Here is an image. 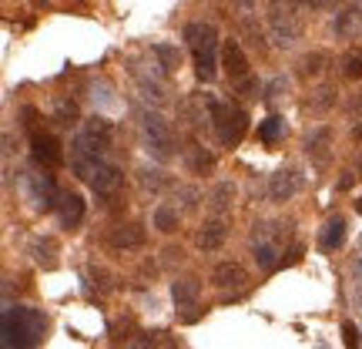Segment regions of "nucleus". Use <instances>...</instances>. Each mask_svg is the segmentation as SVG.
<instances>
[{
    "label": "nucleus",
    "instance_id": "4be33fe9",
    "mask_svg": "<svg viewBox=\"0 0 362 349\" xmlns=\"http://www.w3.org/2000/svg\"><path fill=\"white\" fill-rule=\"evenodd\" d=\"M151 51H155V57L161 61V74H171V71H175V67L181 64L178 47H171V44H155Z\"/></svg>",
    "mask_w": 362,
    "mask_h": 349
},
{
    "label": "nucleus",
    "instance_id": "ddd939ff",
    "mask_svg": "<svg viewBox=\"0 0 362 349\" xmlns=\"http://www.w3.org/2000/svg\"><path fill=\"white\" fill-rule=\"evenodd\" d=\"M121 181H124V175H121V168L117 165H107V161H101L98 165V171L90 175V188L98 195H111L121 188Z\"/></svg>",
    "mask_w": 362,
    "mask_h": 349
},
{
    "label": "nucleus",
    "instance_id": "b1692460",
    "mask_svg": "<svg viewBox=\"0 0 362 349\" xmlns=\"http://www.w3.org/2000/svg\"><path fill=\"white\" fill-rule=\"evenodd\" d=\"M322 64H325V54H305V57H302V64H298V74H302V78H319V74H322Z\"/></svg>",
    "mask_w": 362,
    "mask_h": 349
},
{
    "label": "nucleus",
    "instance_id": "7ed1b4c3",
    "mask_svg": "<svg viewBox=\"0 0 362 349\" xmlns=\"http://www.w3.org/2000/svg\"><path fill=\"white\" fill-rule=\"evenodd\" d=\"M269 30L279 47H292L302 38V13L296 0H269Z\"/></svg>",
    "mask_w": 362,
    "mask_h": 349
},
{
    "label": "nucleus",
    "instance_id": "c756f323",
    "mask_svg": "<svg viewBox=\"0 0 362 349\" xmlns=\"http://www.w3.org/2000/svg\"><path fill=\"white\" fill-rule=\"evenodd\" d=\"M138 181H141V188H161L165 178H161V171H138Z\"/></svg>",
    "mask_w": 362,
    "mask_h": 349
},
{
    "label": "nucleus",
    "instance_id": "7c9ffc66",
    "mask_svg": "<svg viewBox=\"0 0 362 349\" xmlns=\"http://www.w3.org/2000/svg\"><path fill=\"white\" fill-rule=\"evenodd\" d=\"M342 339H346V346L349 349H356L359 346V329H356L352 323H342Z\"/></svg>",
    "mask_w": 362,
    "mask_h": 349
},
{
    "label": "nucleus",
    "instance_id": "bb28decb",
    "mask_svg": "<svg viewBox=\"0 0 362 349\" xmlns=\"http://www.w3.org/2000/svg\"><path fill=\"white\" fill-rule=\"evenodd\" d=\"M342 71H346V78L359 81V78H362V51H349V54H346V61H342Z\"/></svg>",
    "mask_w": 362,
    "mask_h": 349
},
{
    "label": "nucleus",
    "instance_id": "412c9836",
    "mask_svg": "<svg viewBox=\"0 0 362 349\" xmlns=\"http://www.w3.org/2000/svg\"><path fill=\"white\" fill-rule=\"evenodd\" d=\"M155 229H158V232H165V235L175 232V229H178V208L158 205L155 208Z\"/></svg>",
    "mask_w": 362,
    "mask_h": 349
},
{
    "label": "nucleus",
    "instance_id": "c85d7f7f",
    "mask_svg": "<svg viewBox=\"0 0 362 349\" xmlns=\"http://www.w3.org/2000/svg\"><path fill=\"white\" fill-rule=\"evenodd\" d=\"M57 121H61V125H74V121H78V104L74 101L57 104Z\"/></svg>",
    "mask_w": 362,
    "mask_h": 349
},
{
    "label": "nucleus",
    "instance_id": "6e6552de",
    "mask_svg": "<svg viewBox=\"0 0 362 349\" xmlns=\"http://www.w3.org/2000/svg\"><path fill=\"white\" fill-rule=\"evenodd\" d=\"M30 155H34V161H37L40 168H57V165H64V148H61V142L54 138V135H34L30 138Z\"/></svg>",
    "mask_w": 362,
    "mask_h": 349
},
{
    "label": "nucleus",
    "instance_id": "20e7f679",
    "mask_svg": "<svg viewBox=\"0 0 362 349\" xmlns=\"http://www.w3.org/2000/svg\"><path fill=\"white\" fill-rule=\"evenodd\" d=\"M208 111H211V125L218 131L221 144H238L248 131V115L238 104L218 101V98H208Z\"/></svg>",
    "mask_w": 362,
    "mask_h": 349
},
{
    "label": "nucleus",
    "instance_id": "2f4dec72",
    "mask_svg": "<svg viewBox=\"0 0 362 349\" xmlns=\"http://www.w3.org/2000/svg\"><path fill=\"white\" fill-rule=\"evenodd\" d=\"M90 91H94V101H101V104H111V101H115V98H111V88H107L104 81H101V84H94Z\"/></svg>",
    "mask_w": 362,
    "mask_h": 349
},
{
    "label": "nucleus",
    "instance_id": "f3484780",
    "mask_svg": "<svg viewBox=\"0 0 362 349\" xmlns=\"http://www.w3.org/2000/svg\"><path fill=\"white\" fill-rule=\"evenodd\" d=\"M346 229H349V225H346V219H342V215H332V219L325 222V229H322V246L329 248V252H336V248H342L346 246Z\"/></svg>",
    "mask_w": 362,
    "mask_h": 349
},
{
    "label": "nucleus",
    "instance_id": "aec40b11",
    "mask_svg": "<svg viewBox=\"0 0 362 349\" xmlns=\"http://www.w3.org/2000/svg\"><path fill=\"white\" fill-rule=\"evenodd\" d=\"M34 262L44 265V269H54L57 265V242L54 239H37L34 242Z\"/></svg>",
    "mask_w": 362,
    "mask_h": 349
},
{
    "label": "nucleus",
    "instance_id": "1a4fd4ad",
    "mask_svg": "<svg viewBox=\"0 0 362 349\" xmlns=\"http://www.w3.org/2000/svg\"><path fill=\"white\" fill-rule=\"evenodd\" d=\"M221 67H225V74L232 78V84L248 78V57L238 40H225V44H221Z\"/></svg>",
    "mask_w": 362,
    "mask_h": 349
},
{
    "label": "nucleus",
    "instance_id": "72a5a7b5",
    "mask_svg": "<svg viewBox=\"0 0 362 349\" xmlns=\"http://www.w3.org/2000/svg\"><path fill=\"white\" fill-rule=\"evenodd\" d=\"M302 4H309V7H319V4H322V0H302Z\"/></svg>",
    "mask_w": 362,
    "mask_h": 349
},
{
    "label": "nucleus",
    "instance_id": "9d476101",
    "mask_svg": "<svg viewBox=\"0 0 362 349\" xmlns=\"http://www.w3.org/2000/svg\"><path fill=\"white\" fill-rule=\"evenodd\" d=\"M248 272L238 265V262H218L211 269V285L221 289V292H232V289H245Z\"/></svg>",
    "mask_w": 362,
    "mask_h": 349
},
{
    "label": "nucleus",
    "instance_id": "393cba45",
    "mask_svg": "<svg viewBox=\"0 0 362 349\" xmlns=\"http://www.w3.org/2000/svg\"><path fill=\"white\" fill-rule=\"evenodd\" d=\"M232 198H235V188L225 181V185H218V188L211 192V208H215L218 215H225V212H228V205H232Z\"/></svg>",
    "mask_w": 362,
    "mask_h": 349
},
{
    "label": "nucleus",
    "instance_id": "c9c22d12",
    "mask_svg": "<svg viewBox=\"0 0 362 349\" xmlns=\"http://www.w3.org/2000/svg\"><path fill=\"white\" fill-rule=\"evenodd\" d=\"M359 349H362V343H359Z\"/></svg>",
    "mask_w": 362,
    "mask_h": 349
},
{
    "label": "nucleus",
    "instance_id": "a878e982",
    "mask_svg": "<svg viewBox=\"0 0 362 349\" xmlns=\"http://www.w3.org/2000/svg\"><path fill=\"white\" fill-rule=\"evenodd\" d=\"M359 27V11H346V13H339V21H336V34L339 38H346V34H352Z\"/></svg>",
    "mask_w": 362,
    "mask_h": 349
},
{
    "label": "nucleus",
    "instance_id": "4468645a",
    "mask_svg": "<svg viewBox=\"0 0 362 349\" xmlns=\"http://www.w3.org/2000/svg\"><path fill=\"white\" fill-rule=\"evenodd\" d=\"M141 246H144V229L141 225L128 222V225L111 229V248H117V252H131V248H141Z\"/></svg>",
    "mask_w": 362,
    "mask_h": 349
},
{
    "label": "nucleus",
    "instance_id": "473e14b6",
    "mask_svg": "<svg viewBox=\"0 0 362 349\" xmlns=\"http://www.w3.org/2000/svg\"><path fill=\"white\" fill-rule=\"evenodd\" d=\"M128 349H151V336H138Z\"/></svg>",
    "mask_w": 362,
    "mask_h": 349
},
{
    "label": "nucleus",
    "instance_id": "f704fd0d",
    "mask_svg": "<svg viewBox=\"0 0 362 349\" xmlns=\"http://www.w3.org/2000/svg\"><path fill=\"white\" fill-rule=\"evenodd\" d=\"M359 168H362V161H359Z\"/></svg>",
    "mask_w": 362,
    "mask_h": 349
},
{
    "label": "nucleus",
    "instance_id": "dca6fc26",
    "mask_svg": "<svg viewBox=\"0 0 362 349\" xmlns=\"http://www.w3.org/2000/svg\"><path fill=\"white\" fill-rule=\"evenodd\" d=\"M171 299H175L178 309H194L198 299H202V282L198 279H178L171 285Z\"/></svg>",
    "mask_w": 362,
    "mask_h": 349
},
{
    "label": "nucleus",
    "instance_id": "f8f14e48",
    "mask_svg": "<svg viewBox=\"0 0 362 349\" xmlns=\"http://www.w3.org/2000/svg\"><path fill=\"white\" fill-rule=\"evenodd\" d=\"M225 239H228V225H225V219H211V222H205V225L198 229L194 246L202 248V252H215V248L225 246Z\"/></svg>",
    "mask_w": 362,
    "mask_h": 349
},
{
    "label": "nucleus",
    "instance_id": "f257e3e1",
    "mask_svg": "<svg viewBox=\"0 0 362 349\" xmlns=\"http://www.w3.org/2000/svg\"><path fill=\"white\" fill-rule=\"evenodd\" d=\"M47 319L34 306H7L0 316V343L4 349H37Z\"/></svg>",
    "mask_w": 362,
    "mask_h": 349
},
{
    "label": "nucleus",
    "instance_id": "39448f33",
    "mask_svg": "<svg viewBox=\"0 0 362 349\" xmlns=\"http://www.w3.org/2000/svg\"><path fill=\"white\" fill-rule=\"evenodd\" d=\"M141 135L148 151L155 158L165 161V158L175 155V131H171V125L158 111H141Z\"/></svg>",
    "mask_w": 362,
    "mask_h": 349
},
{
    "label": "nucleus",
    "instance_id": "6ab92c4d",
    "mask_svg": "<svg viewBox=\"0 0 362 349\" xmlns=\"http://www.w3.org/2000/svg\"><path fill=\"white\" fill-rule=\"evenodd\" d=\"M329 144H332V131L329 128L312 131L309 138H305V148H309V155L315 161H329Z\"/></svg>",
    "mask_w": 362,
    "mask_h": 349
},
{
    "label": "nucleus",
    "instance_id": "423d86ee",
    "mask_svg": "<svg viewBox=\"0 0 362 349\" xmlns=\"http://www.w3.org/2000/svg\"><path fill=\"white\" fill-rule=\"evenodd\" d=\"M111 138H115V128H111V121L101 115H94L84 121V128H81V135L74 138V144L78 148H84V151H90V155L104 158L107 155V148H111Z\"/></svg>",
    "mask_w": 362,
    "mask_h": 349
},
{
    "label": "nucleus",
    "instance_id": "5701e85b",
    "mask_svg": "<svg viewBox=\"0 0 362 349\" xmlns=\"http://www.w3.org/2000/svg\"><path fill=\"white\" fill-rule=\"evenodd\" d=\"M282 128H285L282 118H265V121L259 125V138H262L265 144H275L279 138H282Z\"/></svg>",
    "mask_w": 362,
    "mask_h": 349
},
{
    "label": "nucleus",
    "instance_id": "2eb2a0df",
    "mask_svg": "<svg viewBox=\"0 0 362 349\" xmlns=\"http://www.w3.org/2000/svg\"><path fill=\"white\" fill-rule=\"evenodd\" d=\"M57 212H61V225L74 229L84 219V198L78 192H61V202H57Z\"/></svg>",
    "mask_w": 362,
    "mask_h": 349
},
{
    "label": "nucleus",
    "instance_id": "cd10ccee",
    "mask_svg": "<svg viewBox=\"0 0 362 349\" xmlns=\"http://www.w3.org/2000/svg\"><path fill=\"white\" fill-rule=\"evenodd\" d=\"M211 165H215V158L208 155L205 148H198V144H194V148H192V168L194 171H205V168H211Z\"/></svg>",
    "mask_w": 362,
    "mask_h": 349
},
{
    "label": "nucleus",
    "instance_id": "0eeeda50",
    "mask_svg": "<svg viewBox=\"0 0 362 349\" xmlns=\"http://www.w3.org/2000/svg\"><path fill=\"white\" fill-rule=\"evenodd\" d=\"M24 181H27V192H30V198H34V205L44 208V212L57 208V202H61V192H57V185H54V175H47V168L27 171Z\"/></svg>",
    "mask_w": 362,
    "mask_h": 349
},
{
    "label": "nucleus",
    "instance_id": "a211bd4d",
    "mask_svg": "<svg viewBox=\"0 0 362 349\" xmlns=\"http://www.w3.org/2000/svg\"><path fill=\"white\" fill-rule=\"evenodd\" d=\"M252 256H255V262H259L265 272H272L275 265H279V248H275V242L272 239H255V246H252Z\"/></svg>",
    "mask_w": 362,
    "mask_h": 349
},
{
    "label": "nucleus",
    "instance_id": "f03ea898",
    "mask_svg": "<svg viewBox=\"0 0 362 349\" xmlns=\"http://www.w3.org/2000/svg\"><path fill=\"white\" fill-rule=\"evenodd\" d=\"M185 40L194 54V74L202 81H215L218 74V61H215V51H218V34L211 24H188L185 27Z\"/></svg>",
    "mask_w": 362,
    "mask_h": 349
},
{
    "label": "nucleus",
    "instance_id": "9b49d317",
    "mask_svg": "<svg viewBox=\"0 0 362 349\" xmlns=\"http://www.w3.org/2000/svg\"><path fill=\"white\" fill-rule=\"evenodd\" d=\"M298 188H302V178H298L296 171H275V175H269V198L272 202H288V198H296Z\"/></svg>",
    "mask_w": 362,
    "mask_h": 349
}]
</instances>
